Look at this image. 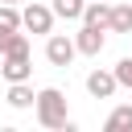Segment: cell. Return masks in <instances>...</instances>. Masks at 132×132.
<instances>
[{"label":"cell","mask_w":132,"mask_h":132,"mask_svg":"<svg viewBox=\"0 0 132 132\" xmlns=\"http://www.w3.org/2000/svg\"><path fill=\"white\" fill-rule=\"evenodd\" d=\"M16 29H21V8L16 4H0V41L8 33H16Z\"/></svg>","instance_id":"7c38bea8"},{"label":"cell","mask_w":132,"mask_h":132,"mask_svg":"<svg viewBox=\"0 0 132 132\" xmlns=\"http://www.w3.org/2000/svg\"><path fill=\"white\" fill-rule=\"evenodd\" d=\"M111 33H132V4H111Z\"/></svg>","instance_id":"30bf717a"},{"label":"cell","mask_w":132,"mask_h":132,"mask_svg":"<svg viewBox=\"0 0 132 132\" xmlns=\"http://www.w3.org/2000/svg\"><path fill=\"white\" fill-rule=\"evenodd\" d=\"M50 8H54V16H62V21H82L87 0H54Z\"/></svg>","instance_id":"4fadbf2b"},{"label":"cell","mask_w":132,"mask_h":132,"mask_svg":"<svg viewBox=\"0 0 132 132\" xmlns=\"http://www.w3.org/2000/svg\"><path fill=\"white\" fill-rule=\"evenodd\" d=\"M82 25L107 29V25H111V4H107V0H87V8H82Z\"/></svg>","instance_id":"8992f818"},{"label":"cell","mask_w":132,"mask_h":132,"mask_svg":"<svg viewBox=\"0 0 132 132\" xmlns=\"http://www.w3.org/2000/svg\"><path fill=\"white\" fill-rule=\"evenodd\" d=\"M8 103L12 107H33L37 103V91L29 82H8Z\"/></svg>","instance_id":"9c48e42d"},{"label":"cell","mask_w":132,"mask_h":132,"mask_svg":"<svg viewBox=\"0 0 132 132\" xmlns=\"http://www.w3.org/2000/svg\"><path fill=\"white\" fill-rule=\"evenodd\" d=\"M103 128H107V132H128V128H132V103H120V107L107 116Z\"/></svg>","instance_id":"8fae6325"},{"label":"cell","mask_w":132,"mask_h":132,"mask_svg":"<svg viewBox=\"0 0 132 132\" xmlns=\"http://www.w3.org/2000/svg\"><path fill=\"white\" fill-rule=\"evenodd\" d=\"M87 91H91L95 99H111V95L120 91L116 70H91V74H87Z\"/></svg>","instance_id":"277c9868"},{"label":"cell","mask_w":132,"mask_h":132,"mask_svg":"<svg viewBox=\"0 0 132 132\" xmlns=\"http://www.w3.org/2000/svg\"><path fill=\"white\" fill-rule=\"evenodd\" d=\"M74 54H78V45H74V37H62V33H50V41H45V58H50V66H70L74 62Z\"/></svg>","instance_id":"7a4b0ae2"},{"label":"cell","mask_w":132,"mask_h":132,"mask_svg":"<svg viewBox=\"0 0 132 132\" xmlns=\"http://www.w3.org/2000/svg\"><path fill=\"white\" fill-rule=\"evenodd\" d=\"M33 111H37V124H41V128H66V132H70L66 95H62L58 87H41V91H37V103H33Z\"/></svg>","instance_id":"6da1fadb"},{"label":"cell","mask_w":132,"mask_h":132,"mask_svg":"<svg viewBox=\"0 0 132 132\" xmlns=\"http://www.w3.org/2000/svg\"><path fill=\"white\" fill-rule=\"evenodd\" d=\"M74 45H78V54H87V58H99V50H103V29H95V25H82V29L74 33Z\"/></svg>","instance_id":"5b68a950"},{"label":"cell","mask_w":132,"mask_h":132,"mask_svg":"<svg viewBox=\"0 0 132 132\" xmlns=\"http://www.w3.org/2000/svg\"><path fill=\"white\" fill-rule=\"evenodd\" d=\"M116 78H120V87L132 91V58H120V62H116Z\"/></svg>","instance_id":"5bb4252c"},{"label":"cell","mask_w":132,"mask_h":132,"mask_svg":"<svg viewBox=\"0 0 132 132\" xmlns=\"http://www.w3.org/2000/svg\"><path fill=\"white\" fill-rule=\"evenodd\" d=\"M21 29H29V33H50V29H54V8H45V4H25V8H21Z\"/></svg>","instance_id":"3957f363"},{"label":"cell","mask_w":132,"mask_h":132,"mask_svg":"<svg viewBox=\"0 0 132 132\" xmlns=\"http://www.w3.org/2000/svg\"><path fill=\"white\" fill-rule=\"evenodd\" d=\"M0 54H4V58H25V54H29V33H21V29L8 33V37L0 41Z\"/></svg>","instance_id":"ba28073f"},{"label":"cell","mask_w":132,"mask_h":132,"mask_svg":"<svg viewBox=\"0 0 132 132\" xmlns=\"http://www.w3.org/2000/svg\"><path fill=\"white\" fill-rule=\"evenodd\" d=\"M0 4H21V0H0Z\"/></svg>","instance_id":"9a60e30c"},{"label":"cell","mask_w":132,"mask_h":132,"mask_svg":"<svg viewBox=\"0 0 132 132\" xmlns=\"http://www.w3.org/2000/svg\"><path fill=\"white\" fill-rule=\"evenodd\" d=\"M4 78L8 82H29V74H33V62H29V54L25 58H4Z\"/></svg>","instance_id":"52a82bcc"}]
</instances>
